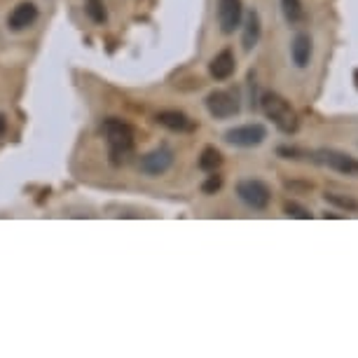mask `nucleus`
Listing matches in <instances>:
<instances>
[{
  "label": "nucleus",
  "mask_w": 358,
  "mask_h": 358,
  "mask_svg": "<svg viewBox=\"0 0 358 358\" xmlns=\"http://www.w3.org/2000/svg\"><path fill=\"white\" fill-rule=\"evenodd\" d=\"M267 138V129L262 124H241L225 131V141L234 148H255Z\"/></svg>",
  "instance_id": "obj_6"
},
{
  "label": "nucleus",
  "mask_w": 358,
  "mask_h": 358,
  "mask_svg": "<svg viewBox=\"0 0 358 358\" xmlns=\"http://www.w3.org/2000/svg\"><path fill=\"white\" fill-rule=\"evenodd\" d=\"M241 17H244V5H241V0H218V24L225 36L239 29Z\"/></svg>",
  "instance_id": "obj_8"
},
{
  "label": "nucleus",
  "mask_w": 358,
  "mask_h": 358,
  "mask_svg": "<svg viewBox=\"0 0 358 358\" xmlns=\"http://www.w3.org/2000/svg\"><path fill=\"white\" fill-rule=\"evenodd\" d=\"M220 164H222L220 150H215V148H204V152H201V157H199V169H201V171L213 173V171H218Z\"/></svg>",
  "instance_id": "obj_14"
},
{
  "label": "nucleus",
  "mask_w": 358,
  "mask_h": 358,
  "mask_svg": "<svg viewBox=\"0 0 358 358\" xmlns=\"http://www.w3.org/2000/svg\"><path fill=\"white\" fill-rule=\"evenodd\" d=\"M290 57H293V64L297 69H307L309 66V62H312V38H309L307 33H297L293 38Z\"/></svg>",
  "instance_id": "obj_12"
},
{
  "label": "nucleus",
  "mask_w": 358,
  "mask_h": 358,
  "mask_svg": "<svg viewBox=\"0 0 358 358\" xmlns=\"http://www.w3.org/2000/svg\"><path fill=\"white\" fill-rule=\"evenodd\" d=\"M101 136L106 138L110 162L115 166L127 164L134 157V129L117 117H108L101 122Z\"/></svg>",
  "instance_id": "obj_1"
},
{
  "label": "nucleus",
  "mask_w": 358,
  "mask_h": 358,
  "mask_svg": "<svg viewBox=\"0 0 358 358\" xmlns=\"http://www.w3.org/2000/svg\"><path fill=\"white\" fill-rule=\"evenodd\" d=\"M354 80H356V87H358V69L354 71Z\"/></svg>",
  "instance_id": "obj_22"
},
{
  "label": "nucleus",
  "mask_w": 358,
  "mask_h": 358,
  "mask_svg": "<svg viewBox=\"0 0 358 358\" xmlns=\"http://www.w3.org/2000/svg\"><path fill=\"white\" fill-rule=\"evenodd\" d=\"M38 19V8L33 3H19L15 10L10 12L8 17V26L12 31H24L29 26L36 24Z\"/></svg>",
  "instance_id": "obj_11"
},
{
  "label": "nucleus",
  "mask_w": 358,
  "mask_h": 358,
  "mask_svg": "<svg viewBox=\"0 0 358 358\" xmlns=\"http://www.w3.org/2000/svg\"><path fill=\"white\" fill-rule=\"evenodd\" d=\"M260 33H262V24H260V15L255 10H251L246 15L244 22V36H241V45H244L246 52H251L255 45L260 43Z\"/></svg>",
  "instance_id": "obj_13"
},
{
  "label": "nucleus",
  "mask_w": 358,
  "mask_h": 358,
  "mask_svg": "<svg viewBox=\"0 0 358 358\" xmlns=\"http://www.w3.org/2000/svg\"><path fill=\"white\" fill-rule=\"evenodd\" d=\"M85 12H87V17H90L94 24H106L108 22V10H106L103 0H87Z\"/></svg>",
  "instance_id": "obj_15"
},
{
  "label": "nucleus",
  "mask_w": 358,
  "mask_h": 358,
  "mask_svg": "<svg viewBox=\"0 0 358 358\" xmlns=\"http://www.w3.org/2000/svg\"><path fill=\"white\" fill-rule=\"evenodd\" d=\"M283 213L290 215V218H300V220H309V218H312L309 208L300 206L297 201H286V204H283Z\"/></svg>",
  "instance_id": "obj_18"
},
{
  "label": "nucleus",
  "mask_w": 358,
  "mask_h": 358,
  "mask_svg": "<svg viewBox=\"0 0 358 358\" xmlns=\"http://www.w3.org/2000/svg\"><path fill=\"white\" fill-rule=\"evenodd\" d=\"M206 110L213 115L215 120H227L239 115V99L232 92L215 90L206 96Z\"/></svg>",
  "instance_id": "obj_5"
},
{
  "label": "nucleus",
  "mask_w": 358,
  "mask_h": 358,
  "mask_svg": "<svg viewBox=\"0 0 358 358\" xmlns=\"http://www.w3.org/2000/svg\"><path fill=\"white\" fill-rule=\"evenodd\" d=\"M236 194H239V199L244 201L246 206L258 208V211L267 208L269 201H272V190H269L262 180H255V178L239 180V183H236Z\"/></svg>",
  "instance_id": "obj_3"
},
{
  "label": "nucleus",
  "mask_w": 358,
  "mask_h": 358,
  "mask_svg": "<svg viewBox=\"0 0 358 358\" xmlns=\"http://www.w3.org/2000/svg\"><path fill=\"white\" fill-rule=\"evenodd\" d=\"M283 15L290 24H297L305 19V8H302V0H281Z\"/></svg>",
  "instance_id": "obj_16"
},
{
  "label": "nucleus",
  "mask_w": 358,
  "mask_h": 358,
  "mask_svg": "<svg viewBox=\"0 0 358 358\" xmlns=\"http://www.w3.org/2000/svg\"><path fill=\"white\" fill-rule=\"evenodd\" d=\"M281 155V157H286V159H300V157H309L307 152H302V150H297V148H286V145H281L279 150H276Z\"/></svg>",
  "instance_id": "obj_20"
},
{
  "label": "nucleus",
  "mask_w": 358,
  "mask_h": 358,
  "mask_svg": "<svg viewBox=\"0 0 358 358\" xmlns=\"http://www.w3.org/2000/svg\"><path fill=\"white\" fill-rule=\"evenodd\" d=\"M173 164V152L169 150V148H155V150H150L148 155H143L138 162V166H141V171H143L145 176H162V173H166L169 169H171Z\"/></svg>",
  "instance_id": "obj_7"
},
{
  "label": "nucleus",
  "mask_w": 358,
  "mask_h": 358,
  "mask_svg": "<svg viewBox=\"0 0 358 358\" xmlns=\"http://www.w3.org/2000/svg\"><path fill=\"white\" fill-rule=\"evenodd\" d=\"M5 127H8V120H5V115H0V136L5 134Z\"/></svg>",
  "instance_id": "obj_21"
},
{
  "label": "nucleus",
  "mask_w": 358,
  "mask_h": 358,
  "mask_svg": "<svg viewBox=\"0 0 358 358\" xmlns=\"http://www.w3.org/2000/svg\"><path fill=\"white\" fill-rule=\"evenodd\" d=\"M234 71H236V59H234L232 50L218 52L211 59V64H208V73H211V78L218 80V83H222V80H229L234 76Z\"/></svg>",
  "instance_id": "obj_9"
},
{
  "label": "nucleus",
  "mask_w": 358,
  "mask_h": 358,
  "mask_svg": "<svg viewBox=\"0 0 358 358\" xmlns=\"http://www.w3.org/2000/svg\"><path fill=\"white\" fill-rule=\"evenodd\" d=\"M155 120H157V124H162L169 131L183 134V131H194V129H197V122L190 120L185 113H180V110H162V113H157V117H155Z\"/></svg>",
  "instance_id": "obj_10"
},
{
  "label": "nucleus",
  "mask_w": 358,
  "mask_h": 358,
  "mask_svg": "<svg viewBox=\"0 0 358 358\" xmlns=\"http://www.w3.org/2000/svg\"><path fill=\"white\" fill-rule=\"evenodd\" d=\"M326 201H330V204L344 208V211H356V208H358V201L356 199L344 197V194H335V192H326Z\"/></svg>",
  "instance_id": "obj_17"
},
{
  "label": "nucleus",
  "mask_w": 358,
  "mask_h": 358,
  "mask_svg": "<svg viewBox=\"0 0 358 358\" xmlns=\"http://www.w3.org/2000/svg\"><path fill=\"white\" fill-rule=\"evenodd\" d=\"M260 108L265 113L267 120H272V124L279 129L281 134H295L297 127H300V120H297V113L290 108V103L281 94L267 92L260 96Z\"/></svg>",
  "instance_id": "obj_2"
},
{
  "label": "nucleus",
  "mask_w": 358,
  "mask_h": 358,
  "mask_svg": "<svg viewBox=\"0 0 358 358\" xmlns=\"http://www.w3.org/2000/svg\"><path fill=\"white\" fill-rule=\"evenodd\" d=\"M316 164H323L328 169H333V171L342 173V176H354L358 178V159L351 157L347 152H340V150H319L314 152L312 157Z\"/></svg>",
  "instance_id": "obj_4"
},
{
  "label": "nucleus",
  "mask_w": 358,
  "mask_h": 358,
  "mask_svg": "<svg viewBox=\"0 0 358 358\" xmlns=\"http://www.w3.org/2000/svg\"><path fill=\"white\" fill-rule=\"evenodd\" d=\"M222 187V176H218V173H211L208 178L204 180V185H201V190H204V194H215Z\"/></svg>",
  "instance_id": "obj_19"
}]
</instances>
